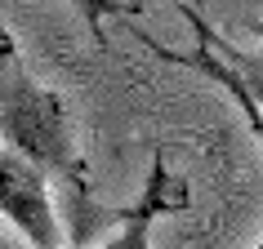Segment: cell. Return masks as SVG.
Segmentation results:
<instances>
[{"mask_svg":"<svg viewBox=\"0 0 263 249\" xmlns=\"http://www.w3.org/2000/svg\"><path fill=\"white\" fill-rule=\"evenodd\" d=\"M254 249H263V240H259V245H254Z\"/></svg>","mask_w":263,"mask_h":249,"instance_id":"cell-5","label":"cell"},{"mask_svg":"<svg viewBox=\"0 0 263 249\" xmlns=\"http://www.w3.org/2000/svg\"><path fill=\"white\" fill-rule=\"evenodd\" d=\"M0 214L31 240V249H63V227H58L54 200H49V178L9 147H0Z\"/></svg>","mask_w":263,"mask_h":249,"instance_id":"cell-2","label":"cell"},{"mask_svg":"<svg viewBox=\"0 0 263 249\" xmlns=\"http://www.w3.org/2000/svg\"><path fill=\"white\" fill-rule=\"evenodd\" d=\"M67 5L76 9V18L89 27V36H94L98 45H107L103 18H139V5H134V0H67Z\"/></svg>","mask_w":263,"mask_h":249,"instance_id":"cell-4","label":"cell"},{"mask_svg":"<svg viewBox=\"0 0 263 249\" xmlns=\"http://www.w3.org/2000/svg\"><path fill=\"white\" fill-rule=\"evenodd\" d=\"M179 209H187V182L179 174H170L165 152H156L147 187H143V200L121 218V232L94 249H152V222L161 214H179Z\"/></svg>","mask_w":263,"mask_h":249,"instance_id":"cell-3","label":"cell"},{"mask_svg":"<svg viewBox=\"0 0 263 249\" xmlns=\"http://www.w3.org/2000/svg\"><path fill=\"white\" fill-rule=\"evenodd\" d=\"M0 147L31 160L49 182L67 187V196L76 200L71 227H76V240H85L94 200H89V165L76 147L67 102L58 89L41 85L27 71L23 49L5 23H0Z\"/></svg>","mask_w":263,"mask_h":249,"instance_id":"cell-1","label":"cell"}]
</instances>
